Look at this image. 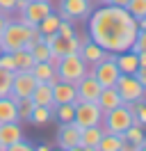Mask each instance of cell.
<instances>
[{"label":"cell","mask_w":146,"mask_h":151,"mask_svg":"<svg viewBox=\"0 0 146 151\" xmlns=\"http://www.w3.org/2000/svg\"><path fill=\"white\" fill-rule=\"evenodd\" d=\"M87 23H89V39L112 55L130 50L139 32L137 19L128 14L126 7H117V5L98 7L87 16Z\"/></svg>","instance_id":"obj_1"},{"label":"cell","mask_w":146,"mask_h":151,"mask_svg":"<svg viewBox=\"0 0 146 151\" xmlns=\"http://www.w3.org/2000/svg\"><path fill=\"white\" fill-rule=\"evenodd\" d=\"M135 124V114L126 108V103L112 108L107 112H103V122H100V128L105 133H126L130 126Z\"/></svg>","instance_id":"obj_2"},{"label":"cell","mask_w":146,"mask_h":151,"mask_svg":"<svg viewBox=\"0 0 146 151\" xmlns=\"http://www.w3.org/2000/svg\"><path fill=\"white\" fill-rule=\"evenodd\" d=\"M87 69H89V64L82 60L78 53H71V55H64L62 60H59V64H57V78L59 80H64V83H80L82 78L87 76Z\"/></svg>","instance_id":"obj_3"},{"label":"cell","mask_w":146,"mask_h":151,"mask_svg":"<svg viewBox=\"0 0 146 151\" xmlns=\"http://www.w3.org/2000/svg\"><path fill=\"white\" fill-rule=\"evenodd\" d=\"M30 39V28L23 25L21 21H9L5 32H2V37H0V46L5 53H16L21 48L25 46V41Z\"/></svg>","instance_id":"obj_4"},{"label":"cell","mask_w":146,"mask_h":151,"mask_svg":"<svg viewBox=\"0 0 146 151\" xmlns=\"http://www.w3.org/2000/svg\"><path fill=\"white\" fill-rule=\"evenodd\" d=\"M73 122L80 128H89V126H100L103 122V110L98 108L96 101H78L75 103V112H73Z\"/></svg>","instance_id":"obj_5"},{"label":"cell","mask_w":146,"mask_h":151,"mask_svg":"<svg viewBox=\"0 0 146 151\" xmlns=\"http://www.w3.org/2000/svg\"><path fill=\"white\" fill-rule=\"evenodd\" d=\"M114 87H117L119 96L123 99V103H132V101H142V99H146V89H144V85L137 80L135 76L121 73Z\"/></svg>","instance_id":"obj_6"},{"label":"cell","mask_w":146,"mask_h":151,"mask_svg":"<svg viewBox=\"0 0 146 151\" xmlns=\"http://www.w3.org/2000/svg\"><path fill=\"white\" fill-rule=\"evenodd\" d=\"M57 14L62 21H84L91 14V0H59Z\"/></svg>","instance_id":"obj_7"},{"label":"cell","mask_w":146,"mask_h":151,"mask_svg":"<svg viewBox=\"0 0 146 151\" xmlns=\"http://www.w3.org/2000/svg\"><path fill=\"white\" fill-rule=\"evenodd\" d=\"M36 83H39V80H36L30 71H14V76H11V92H9V96H11L14 101H18V99H27V96H32Z\"/></svg>","instance_id":"obj_8"},{"label":"cell","mask_w":146,"mask_h":151,"mask_svg":"<svg viewBox=\"0 0 146 151\" xmlns=\"http://www.w3.org/2000/svg\"><path fill=\"white\" fill-rule=\"evenodd\" d=\"M50 12H53V2H50V0H30L25 7L21 9V19L18 21L30 28V25H36V23L44 19L46 14H50Z\"/></svg>","instance_id":"obj_9"},{"label":"cell","mask_w":146,"mask_h":151,"mask_svg":"<svg viewBox=\"0 0 146 151\" xmlns=\"http://www.w3.org/2000/svg\"><path fill=\"white\" fill-rule=\"evenodd\" d=\"M94 76H96V80L100 83V87H114L119 80V76H121V71H119L117 62H114V55L110 53L105 60H100L98 64H94Z\"/></svg>","instance_id":"obj_10"},{"label":"cell","mask_w":146,"mask_h":151,"mask_svg":"<svg viewBox=\"0 0 146 151\" xmlns=\"http://www.w3.org/2000/svg\"><path fill=\"white\" fill-rule=\"evenodd\" d=\"M100 83L94 76V66L87 69V76L82 78L80 83H75V92H78V101H96L100 94Z\"/></svg>","instance_id":"obj_11"},{"label":"cell","mask_w":146,"mask_h":151,"mask_svg":"<svg viewBox=\"0 0 146 151\" xmlns=\"http://www.w3.org/2000/svg\"><path fill=\"white\" fill-rule=\"evenodd\" d=\"M80 126L75 122H69V124H62L59 131H57V147L59 149H71L75 144H80Z\"/></svg>","instance_id":"obj_12"},{"label":"cell","mask_w":146,"mask_h":151,"mask_svg":"<svg viewBox=\"0 0 146 151\" xmlns=\"http://www.w3.org/2000/svg\"><path fill=\"white\" fill-rule=\"evenodd\" d=\"M62 103H78V92H75L73 83L57 80L53 85V105H62Z\"/></svg>","instance_id":"obj_13"},{"label":"cell","mask_w":146,"mask_h":151,"mask_svg":"<svg viewBox=\"0 0 146 151\" xmlns=\"http://www.w3.org/2000/svg\"><path fill=\"white\" fill-rule=\"evenodd\" d=\"M78 55H80V57H82V60H84V62H87L89 66H94V64H98L100 60H105L110 53L105 50V48H100L96 41H91V39H89L87 44H82V46H80Z\"/></svg>","instance_id":"obj_14"},{"label":"cell","mask_w":146,"mask_h":151,"mask_svg":"<svg viewBox=\"0 0 146 151\" xmlns=\"http://www.w3.org/2000/svg\"><path fill=\"white\" fill-rule=\"evenodd\" d=\"M78 50H80V44H78L75 37H59V35H55V39L50 41V53H55L59 57L78 53Z\"/></svg>","instance_id":"obj_15"},{"label":"cell","mask_w":146,"mask_h":151,"mask_svg":"<svg viewBox=\"0 0 146 151\" xmlns=\"http://www.w3.org/2000/svg\"><path fill=\"white\" fill-rule=\"evenodd\" d=\"M23 140V128L18 122H7L0 124V144L2 147H9V144H16V142Z\"/></svg>","instance_id":"obj_16"},{"label":"cell","mask_w":146,"mask_h":151,"mask_svg":"<svg viewBox=\"0 0 146 151\" xmlns=\"http://www.w3.org/2000/svg\"><path fill=\"white\" fill-rule=\"evenodd\" d=\"M96 103H98V108L103 110V112H107V110H112V108L121 105V103H123V99L119 96L117 87H103L100 94H98V99H96Z\"/></svg>","instance_id":"obj_17"},{"label":"cell","mask_w":146,"mask_h":151,"mask_svg":"<svg viewBox=\"0 0 146 151\" xmlns=\"http://www.w3.org/2000/svg\"><path fill=\"white\" fill-rule=\"evenodd\" d=\"M114 62H117L119 71L121 73H128L132 76L139 69V60H137V53H132V50H123V53H117L114 55Z\"/></svg>","instance_id":"obj_18"},{"label":"cell","mask_w":146,"mask_h":151,"mask_svg":"<svg viewBox=\"0 0 146 151\" xmlns=\"http://www.w3.org/2000/svg\"><path fill=\"white\" fill-rule=\"evenodd\" d=\"M34 105H46V108H55L53 105V87L48 85V83H36L34 92L30 96Z\"/></svg>","instance_id":"obj_19"},{"label":"cell","mask_w":146,"mask_h":151,"mask_svg":"<svg viewBox=\"0 0 146 151\" xmlns=\"http://www.w3.org/2000/svg\"><path fill=\"white\" fill-rule=\"evenodd\" d=\"M123 144H126L123 135H119V133H105V131H103V137H100V142H98L96 149H98V151H121V149H123Z\"/></svg>","instance_id":"obj_20"},{"label":"cell","mask_w":146,"mask_h":151,"mask_svg":"<svg viewBox=\"0 0 146 151\" xmlns=\"http://www.w3.org/2000/svg\"><path fill=\"white\" fill-rule=\"evenodd\" d=\"M7 122H18L16 101L11 96H0V124H7Z\"/></svg>","instance_id":"obj_21"},{"label":"cell","mask_w":146,"mask_h":151,"mask_svg":"<svg viewBox=\"0 0 146 151\" xmlns=\"http://www.w3.org/2000/svg\"><path fill=\"white\" fill-rule=\"evenodd\" d=\"M100 137H103V128L100 126H89L80 131V147H98Z\"/></svg>","instance_id":"obj_22"},{"label":"cell","mask_w":146,"mask_h":151,"mask_svg":"<svg viewBox=\"0 0 146 151\" xmlns=\"http://www.w3.org/2000/svg\"><path fill=\"white\" fill-rule=\"evenodd\" d=\"M59 23H62V16H59V14H55V12H50V14H46L44 19L36 23V28H39L41 35H53V32H57Z\"/></svg>","instance_id":"obj_23"},{"label":"cell","mask_w":146,"mask_h":151,"mask_svg":"<svg viewBox=\"0 0 146 151\" xmlns=\"http://www.w3.org/2000/svg\"><path fill=\"white\" fill-rule=\"evenodd\" d=\"M30 73L34 76L39 83H48L53 76H57V71H55L48 62H34V64H32V69H30Z\"/></svg>","instance_id":"obj_24"},{"label":"cell","mask_w":146,"mask_h":151,"mask_svg":"<svg viewBox=\"0 0 146 151\" xmlns=\"http://www.w3.org/2000/svg\"><path fill=\"white\" fill-rule=\"evenodd\" d=\"M53 119V108H46V105H34V110L30 114V119L27 122L32 124V126H44Z\"/></svg>","instance_id":"obj_25"},{"label":"cell","mask_w":146,"mask_h":151,"mask_svg":"<svg viewBox=\"0 0 146 151\" xmlns=\"http://www.w3.org/2000/svg\"><path fill=\"white\" fill-rule=\"evenodd\" d=\"M73 112H75V103H62L53 108V117H57L59 124H69L73 122Z\"/></svg>","instance_id":"obj_26"},{"label":"cell","mask_w":146,"mask_h":151,"mask_svg":"<svg viewBox=\"0 0 146 151\" xmlns=\"http://www.w3.org/2000/svg\"><path fill=\"white\" fill-rule=\"evenodd\" d=\"M14 62H16V71H30V69H32V64H34V57H32V53H30V50L21 48V50H16V53H14Z\"/></svg>","instance_id":"obj_27"},{"label":"cell","mask_w":146,"mask_h":151,"mask_svg":"<svg viewBox=\"0 0 146 151\" xmlns=\"http://www.w3.org/2000/svg\"><path fill=\"white\" fill-rule=\"evenodd\" d=\"M142 128H144V126H139V124L135 122V124H132V126H130V128H128L126 133H121V135H123V140H126L128 144H132V147H137V144H142V140L146 137Z\"/></svg>","instance_id":"obj_28"},{"label":"cell","mask_w":146,"mask_h":151,"mask_svg":"<svg viewBox=\"0 0 146 151\" xmlns=\"http://www.w3.org/2000/svg\"><path fill=\"white\" fill-rule=\"evenodd\" d=\"M16 110H18V122H27L30 114L34 110V101L27 96V99H18L16 101Z\"/></svg>","instance_id":"obj_29"},{"label":"cell","mask_w":146,"mask_h":151,"mask_svg":"<svg viewBox=\"0 0 146 151\" xmlns=\"http://www.w3.org/2000/svg\"><path fill=\"white\" fill-rule=\"evenodd\" d=\"M126 9L128 14L132 16V19H144L146 16V0H128V5H126Z\"/></svg>","instance_id":"obj_30"},{"label":"cell","mask_w":146,"mask_h":151,"mask_svg":"<svg viewBox=\"0 0 146 151\" xmlns=\"http://www.w3.org/2000/svg\"><path fill=\"white\" fill-rule=\"evenodd\" d=\"M30 53L34 57V62H48V57H50V46L44 44V41H36L34 46L30 48Z\"/></svg>","instance_id":"obj_31"},{"label":"cell","mask_w":146,"mask_h":151,"mask_svg":"<svg viewBox=\"0 0 146 151\" xmlns=\"http://www.w3.org/2000/svg\"><path fill=\"white\" fill-rule=\"evenodd\" d=\"M11 71L7 69H0V96H9L11 92Z\"/></svg>","instance_id":"obj_32"},{"label":"cell","mask_w":146,"mask_h":151,"mask_svg":"<svg viewBox=\"0 0 146 151\" xmlns=\"http://www.w3.org/2000/svg\"><path fill=\"white\" fill-rule=\"evenodd\" d=\"M0 69H7V71H16V62H14V53H2L0 55Z\"/></svg>","instance_id":"obj_33"},{"label":"cell","mask_w":146,"mask_h":151,"mask_svg":"<svg viewBox=\"0 0 146 151\" xmlns=\"http://www.w3.org/2000/svg\"><path fill=\"white\" fill-rule=\"evenodd\" d=\"M132 53H142V50H146V30H139L135 37V44H132V48H130Z\"/></svg>","instance_id":"obj_34"},{"label":"cell","mask_w":146,"mask_h":151,"mask_svg":"<svg viewBox=\"0 0 146 151\" xmlns=\"http://www.w3.org/2000/svg\"><path fill=\"white\" fill-rule=\"evenodd\" d=\"M135 122L139 124V126H146V99H142V101H139V105H137V110H135Z\"/></svg>","instance_id":"obj_35"},{"label":"cell","mask_w":146,"mask_h":151,"mask_svg":"<svg viewBox=\"0 0 146 151\" xmlns=\"http://www.w3.org/2000/svg\"><path fill=\"white\" fill-rule=\"evenodd\" d=\"M57 35L59 37H75V28H73L71 21H62L59 28H57Z\"/></svg>","instance_id":"obj_36"},{"label":"cell","mask_w":146,"mask_h":151,"mask_svg":"<svg viewBox=\"0 0 146 151\" xmlns=\"http://www.w3.org/2000/svg\"><path fill=\"white\" fill-rule=\"evenodd\" d=\"M5 151H34V147L30 144V142H25V140H21V142H16V144H9Z\"/></svg>","instance_id":"obj_37"},{"label":"cell","mask_w":146,"mask_h":151,"mask_svg":"<svg viewBox=\"0 0 146 151\" xmlns=\"http://www.w3.org/2000/svg\"><path fill=\"white\" fill-rule=\"evenodd\" d=\"M16 9V0H0V12H14Z\"/></svg>","instance_id":"obj_38"},{"label":"cell","mask_w":146,"mask_h":151,"mask_svg":"<svg viewBox=\"0 0 146 151\" xmlns=\"http://www.w3.org/2000/svg\"><path fill=\"white\" fill-rule=\"evenodd\" d=\"M132 76H135L137 80H139V83L144 85V89H146V66H139V69H137V71H135Z\"/></svg>","instance_id":"obj_39"},{"label":"cell","mask_w":146,"mask_h":151,"mask_svg":"<svg viewBox=\"0 0 146 151\" xmlns=\"http://www.w3.org/2000/svg\"><path fill=\"white\" fill-rule=\"evenodd\" d=\"M9 19L5 16V12H0V37H2V32H5V28H7Z\"/></svg>","instance_id":"obj_40"},{"label":"cell","mask_w":146,"mask_h":151,"mask_svg":"<svg viewBox=\"0 0 146 151\" xmlns=\"http://www.w3.org/2000/svg\"><path fill=\"white\" fill-rule=\"evenodd\" d=\"M103 5H117V7H126L128 0H103Z\"/></svg>","instance_id":"obj_41"},{"label":"cell","mask_w":146,"mask_h":151,"mask_svg":"<svg viewBox=\"0 0 146 151\" xmlns=\"http://www.w3.org/2000/svg\"><path fill=\"white\" fill-rule=\"evenodd\" d=\"M137 60H139V66H146V50L137 53Z\"/></svg>","instance_id":"obj_42"},{"label":"cell","mask_w":146,"mask_h":151,"mask_svg":"<svg viewBox=\"0 0 146 151\" xmlns=\"http://www.w3.org/2000/svg\"><path fill=\"white\" fill-rule=\"evenodd\" d=\"M135 151H146V137L142 140V144H137V147H135Z\"/></svg>","instance_id":"obj_43"},{"label":"cell","mask_w":146,"mask_h":151,"mask_svg":"<svg viewBox=\"0 0 146 151\" xmlns=\"http://www.w3.org/2000/svg\"><path fill=\"white\" fill-rule=\"evenodd\" d=\"M137 25H139V30H146V16H144V19H139V21H137Z\"/></svg>","instance_id":"obj_44"},{"label":"cell","mask_w":146,"mask_h":151,"mask_svg":"<svg viewBox=\"0 0 146 151\" xmlns=\"http://www.w3.org/2000/svg\"><path fill=\"white\" fill-rule=\"evenodd\" d=\"M34 151H50V147H48V144H39Z\"/></svg>","instance_id":"obj_45"},{"label":"cell","mask_w":146,"mask_h":151,"mask_svg":"<svg viewBox=\"0 0 146 151\" xmlns=\"http://www.w3.org/2000/svg\"><path fill=\"white\" fill-rule=\"evenodd\" d=\"M66 151H84V147H80V144H75V147H71V149H66Z\"/></svg>","instance_id":"obj_46"},{"label":"cell","mask_w":146,"mask_h":151,"mask_svg":"<svg viewBox=\"0 0 146 151\" xmlns=\"http://www.w3.org/2000/svg\"><path fill=\"white\" fill-rule=\"evenodd\" d=\"M84 151H98L96 147H84Z\"/></svg>","instance_id":"obj_47"},{"label":"cell","mask_w":146,"mask_h":151,"mask_svg":"<svg viewBox=\"0 0 146 151\" xmlns=\"http://www.w3.org/2000/svg\"><path fill=\"white\" fill-rule=\"evenodd\" d=\"M5 149H7V147H2V144H0V151H5Z\"/></svg>","instance_id":"obj_48"},{"label":"cell","mask_w":146,"mask_h":151,"mask_svg":"<svg viewBox=\"0 0 146 151\" xmlns=\"http://www.w3.org/2000/svg\"><path fill=\"white\" fill-rule=\"evenodd\" d=\"M50 151H53V149H50ZM55 151H64V149H59V147H57V149H55Z\"/></svg>","instance_id":"obj_49"},{"label":"cell","mask_w":146,"mask_h":151,"mask_svg":"<svg viewBox=\"0 0 146 151\" xmlns=\"http://www.w3.org/2000/svg\"><path fill=\"white\" fill-rule=\"evenodd\" d=\"M2 53H5V50H2V46H0V55H2Z\"/></svg>","instance_id":"obj_50"},{"label":"cell","mask_w":146,"mask_h":151,"mask_svg":"<svg viewBox=\"0 0 146 151\" xmlns=\"http://www.w3.org/2000/svg\"><path fill=\"white\" fill-rule=\"evenodd\" d=\"M98 2H103V0H98Z\"/></svg>","instance_id":"obj_51"},{"label":"cell","mask_w":146,"mask_h":151,"mask_svg":"<svg viewBox=\"0 0 146 151\" xmlns=\"http://www.w3.org/2000/svg\"><path fill=\"white\" fill-rule=\"evenodd\" d=\"M27 2H30V0H27Z\"/></svg>","instance_id":"obj_52"}]
</instances>
